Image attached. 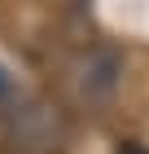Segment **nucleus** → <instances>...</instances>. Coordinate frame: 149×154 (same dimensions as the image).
Segmentation results:
<instances>
[{
    "label": "nucleus",
    "instance_id": "f257e3e1",
    "mask_svg": "<svg viewBox=\"0 0 149 154\" xmlns=\"http://www.w3.org/2000/svg\"><path fill=\"white\" fill-rule=\"evenodd\" d=\"M118 75H123V57L114 48H88L70 66V88L83 106H105L118 88Z\"/></svg>",
    "mask_w": 149,
    "mask_h": 154
},
{
    "label": "nucleus",
    "instance_id": "f03ea898",
    "mask_svg": "<svg viewBox=\"0 0 149 154\" xmlns=\"http://www.w3.org/2000/svg\"><path fill=\"white\" fill-rule=\"evenodd\" d=\"M118 154H149V150H145V145H136V141H123V145H118Z\"/></svg>",
    "mask_w": 149,
    "mask_h": 154
}]
</instances>
